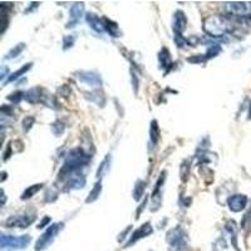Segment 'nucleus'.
Returning <instances> with one entry per match:
<instances>
[{"label":"nucleus","mask_w":251,"mask_h":251,"mask_svg":"<svg viewBox=\"0 0 251 251\" xmlns=\"http://www.w3.org/2000/svg\"><path fill=\"white\" fill-rule=\"evenodd\" d=\"M246 202H248L246 196H244V195H234V196L228 199V207H230L231 211L239 212L245 207Z\"/></svg>","instance_id":"obj_8"},{"label":"nucleus","mask_w":251,"mask_h":251,"mask_svg":"<svg viewBox=\"0 0 251 251\" xmlns=\"http://www.w3.org/2000/svg\"><path fill=\"white\" fill-rule=\"evenodd\" d=\"M84 185H86V177H84V175L78 174V171L71 175L68 181L69 188H75V190H77V188L84 187Z\"/></svg>","instance_id":"obj_13"},{"label":"nucleus","mask_w":251,"mask_h":251,"mask_svg":"<svg viewBox=\"0 0 251 251\" xmlns=\"http://www.w3.org/2000/svg\"><path fill=\"white\" fill-rule=\"evenodd\" d=\"M103 23H104V28H106V30L108 31L112 37H116V38L120 37L121 35L120 28H118V25L114 23V22L109 20L108 18H104V19H103Z\"/></svg>","instance_id":"obj_15"},{"label":"nucleus","mask_w":251,"mask_h":251,"mask_svg":"<svg viewBox=\"0 0 251 251\" xmlns=\"http://www.w3.org/2000/svg\"><path fill=\"white\" fill-rule=\"evenodd\" d=\"M249 116H250V118H251V106H250V112H249Z\"/></svg>","instance_id":"obj_29"},{"label":"nucleus","mask_w":251,"mask_h":251,"mask_svg":"<svg viewBox=\"0 0 251 251\" xmlns=\"http://www.w3.org/2000/svg\"><path fill=\"white\" fill-rule=\"evenodd\" d=\"M152 232V226L150 225V224H145L143 226H141L138 230H136V231L133 232V235H132L131 240L128 241V244H127V246H129L131 244L136 243L137 240L142 239V237H146V236H149L150 234Z\"/></svg>","instance_id":"obj_12"},{"label":"nucleus","mask_w":251,"mask_h":251,"mask_svg":"<svg viewBox=\"0 0 251 251\" xmlns=\"http://www.w3.org/2000/svg\"><path fill=\"white\" fill-rule=\"evenodd\" d=\"M186 23H187V19H186L185 14L182 12H176L174 15V30L175 33H182L183 29L186 28Z\"/></svg>","instance_id":"obj_14"},{"label":"nucleus","mask_w":251,"mask_h":251,"mask_svg":"<svg viewBox=\"0 0 251 251\" xmlns=\"http://www.w3.org/2000/svg\"><path fill=\"white\" fill-rule=\"evenodd\" d=\"M109 167H111V156L108 154V156H107L106 158L102 161V163H100V169H98V171H97L98 178H100V177L104 176V175L109 171Z\"/></svg>","instance_id":"obj_16"},{"label":"nucleus","mask_w":251,"mask_h":251,"mask_svg":"<svg viewBox=\"0 0 251 251\" xmlns=\"http://www.w3.org/2000/svg\"><path fill=\"white\" fill-rule=\"evenodd\" d=\"M100 191H102V185H100V182L96 183V186H94V188L92 190L91 192H89V197L87 199V202H93V201H96L98 199V196L100 195Z\"/></svg>","instance_id":"obj_20"},{"label":"nucleus","mask_w":251,"mask_h":251,"mask_svg":"<svg viewBox=\"0 0 251 251\" xmlns=\"http://www.w3.org/2000/svg\"><path fill=\"white\" fill-rule=\"evenodd\" d=\"M30 236L24 235V236H8L3 235L1 236V249L4 250H13V249H24L30 243Z\"/></svg>","instance_id":"obj_3"},{"label":"nucleus","mask_w":251,"mask_h":251,"mask_svg":"<svg viewBox=\"0 0 251 251\" xmlns=\"http://www.w3.org/2000/svg\"><path fill=\"white\" fill-rule=\"evenodd\" d=\"M150 134H151V141L153 145H156L160 140V129H158V126H157L156 121H152L151 128H150Z\"/></svg>","instance_id":"obj_19"},{"label":"nucleus","mask_w":251,"mask_h":251,"mask_svg":"<svg viewBox=\"0 0 251 251\" xmlns=\"http://www.w3.org/2000/svg\"><path fill=\"white\" fill-rule=\"evenodd\" d=\"M167 241L170 244V249L172 251H180L183 250L187 245V236H186L185 231L181 227L174 228L172 231L169 232L167 236Z\"/></svg>","instance_id":"obj_4"},{"label":"nucleus","mask_w":251,"mask_h":251,"mask_svg":"<svg viewBox=\"0 0 251 251\" xmlns=\"http://www.w3.org/2000/svg\"><path fill=\"white\" fill-rule=\"evenodd\" d=\"M231 22L223 15H214L208 17L203 23V29L210 37H224L226 33L231 31Z\"/></svg>","instance_id":"obj_2"},{"label":"nucleus","mask_w":251,"mask_h":251,"mask_svg":"<svg viewBox=\"0 0 251 251\" xmlns=\"http://www.w3.org/2000/svg\"><path fill=\"white\" fill-rule=\"evenodd\" d=\"M24 48H25V46H24V44H18V46L15 47L14 49H12V50L9 51V54L6 55V59H9V58L18 57V55H19L20 53H22V50H23Z\"/></svg>","instance_id":"obj_23"},{"label":"nucleus","mask_w":251,"mask_h":251,"mask_svg":"<svg viewBox=\"0 0 251 251\" xmlns=\"http://www.w3.org/2000/svg\"><path fill=\"white\" fill-rule=\"evenodd\" d=\"M62 227H63V224H54V225H51L50 227H49L48 230H47L42 236H40V239L37 241L35 250L37 251L43 250V249H46L47 246L50 245V244L53 243V240L55 239V236H57L58 232L62 230Z\"/></svg>","instance_id":"obj_5"},{"label":"nucleus","mask_w":251,"mask_h":251,"mask_svg":"<svg viewBox=\"0 0 251 251\" xmlns=\"http://www.w3.org/2000/svg\"><path fill=\"white\" fill-rule=\"evenodd\" d=\"M47 223H49V217H46V219H44L43 221L39 224V226H38V227H44V225H46Z\"/></svg>","instance_id":"obj_28"},{"label":"nucleus","mask_w":251,"mask_h":251,"mask_svg":"<svg viewBox=\"0 0 251 251\" xmlns=\"http://www.w3.org/2000/svg\"><path fill=\"white\" fill-rule=\"evenodd\" d=\"M226 10L235 15H248L251 12V6L246 3H227Z\"/></svg>","instance_id":"obj_7"},{"label":"nucleus","mask_w":251,"mask_h":251,"mask_svg":"<svg viewBox=\"0 0 251 251\" xmlns=\"http://www.w3.org/2000/svg\"><path fill=\"white\" fill-rule=\"evenodd\" d=\"M158 59H160L161 66H162L163 68H170V66H171V55H170V51L167 50V49L166 48L162 49Z\"/></svg>","instance_id":"obj_17"},{"label":"nucleus","mask_w":251,"mask_h":251,"mask_svg":"<svg viewBox=\"0 0 251 251\" xmlns=\"http://www.w3.org/2000/svg\"><path fill=\"white\" fill-rule=\"evenodd\" d=\"M146 188V183L143 181H138L136 183V187H134V191H133V196H134V200H140L141 197H142L143 191H145Z\"/></svg>","instance_id":"obj_21"},{"label":"nucleus","mask_w":251,"mask_h":251,"mask_svg":"<svg viewBox=\"0 0 251 251\" xmlns=\"http://www.w3.org/2000/svg\"><path fill=\"white\" fill-rule=\"evenodd\" d=\"M75 44V37H66L64 38V42H63V48L68 49L69 47H73Z\"/></svg>","instance_id":"obj_26"},{"label":"nucleus","mask_w":251,"mask_h":251,"mask_svg":"<svg viewBox=\"0 0 251 251\" xmlns=\"http://www.w3.org/2000/svg\"><path fill=\"white\" fill-rule=\"evenodd\" d=\"M175 43L177 47H183L187 46V40L182 37V33H175Z\"/></svg>","instance_id":"obj_24"},{"label":"nucleus","mask_w":251,"mask_h":251,"mask_svg":"<svg viewBox=\"0 0 251 251\" xmlns=\"http://www.w3.org/2000/svg\"><path fill=\"white\" fill-rule=\"evenodd\" d=\"M42 186L43 185H34V186H30L29 188H26L25 191H24L23 196H22V199H23V200H26V199H29V197H33V195L37 194L40 188H42Z\"/></svg>","instance_id":"obj_22"},{"label":"nucleus","mask_w":251,"mask_h":251,"mask_svg":"<svg viewBox=\"0 0 251 251\" xmlns=\"http://www.w3.org/2000/svg\"><path fill=\"white\" fill-rule=\"evenodd\" d=\"M91 161V156L83 151L82 149H75L69 152L67 160L59 171V177H66L67 175H72L77 172L80 167L86 166Z\"/></svg>","instance_id":"obj_1"},{"label":"nucleus","mask_w":251,"mask_h":251,"mask_svg":"<svg viewBox=\"0 0 251 251\" xmlns=\"http://www.w3.org/2000/svg\"><path fill=\"white\" fill-rule=\"evenodd\" d=\"M83 10H84V6L83 4H75V5L72 6L71 10H69V22L67 24V26H75V24H78V22L80 20L83 14Z\"/></svg>","instance_id":"obj_9"},{"label":"nucleus","mask_w":251,"mask_h":251,"mask_svg":"<svg viewBox=\"0 0 251 251\" xmlns=\"http://www.w3.org/2000/svg\"><path fill=\"white\" fill-rule=\"evenodd\" d=\"M78 79L91 87H98L102 83L100 75H97L96 73H91V72H80L79 75H78Z\"/></svg>","instance_id":"obj_10"},{"label":"nucleus","mask_w":251,"mask_h":251,"mask_svg":"<svg viewBox=\"0 0 251 251\" xmlns=\"http://www.w3.org/2000/svg\"><path fill=\"white\" fill-rule=\"evenodd\" d=\"M23 96H24L23 92H15V93H13L12 96H9L8 100L13 103H19L20 100H22V98H23Z\"/></svg>","instance_id":"obj_25"},{"label":"nucleus","mask_w":251,"mask_h":251,"mask_svg":"<svg viewBox=\"0 0 251 251\" xmlns=\"http://www.w3.org/2000/svg\"><path fill=\"white\" fill-rule=\"evenodd\" d=\"M35 220L34 215H22V216H13L6 220L8 227H26Z\"/></svg>","instance_id":"obj_6"},{"label":"nucleus","mask_w":251,"mask_h":251,"mask_svg":"<svg viewBox=\"0 0 251 251\" xmlns=\"http://www.w3.org/2000/svg\"><path fill=\"white\" fill-rule=\"evenodd\" d=\"M33 122H34V118H33V117H25V118H24V121H23L24 129H25V131H28V129L31 127V125H33Z\"/></svg>","instance_id":"obj_27"},{"label":"nucleus","mask_w":251,"mask_h":251,"mask_svg":"<svg viewBox=\"0 0 251 251\" xmlns=\"http://www.w3.org/2000/svg\"><path fill=\"white\" fill-rule=\"evenodd\" d=\"M87 23L89 24L93 30H96L97 33H103V31H106V28H104V23L102 22L100 17H97L93 13H88L87 14Z\"/></svg>","instance_id":"obj_11"},{"label":"nucleus","mask_w":251,"mask_h":251,"mask_svg":"<svg viewBox=\"0 0 251 251\" xmlns=\"http://www.w3.org/2000/svg\"><path fill=\"white\" fill-rule=\"evenodd\" d=\"M30 68H31V63H28V64H25V66H24L22 69H19V71L14 72V73H13L12 75H9L8 80H6L5 83H8V82H14L15 79H18V78H19V77H22V75H23L24 73H26V72H28Z\"/></svg>","instance_id":"obj_18"}]
</instances>
